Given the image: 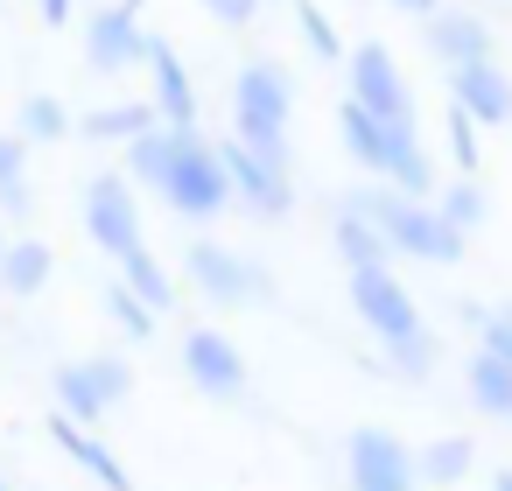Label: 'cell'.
<instances>
[{"instance_id": "cell-1", "label": "cell", "mask_w": 512, "mask_h": 491, "mask_svg": "<svg viewBox=\"0 0 512 491\" xmlns=\"http://www.w3.org/2000/svg\"><path fill=\"white\" fill-rule=\"evenodd\" d=\"M134 176L155 183V190L169 197V211L190 218V225H211V218L232 211V183H225V169H218V148H211L197 127H183V134H176V127L141 134V141H134Z\"/></svg>"}, {"instance_id": "cell-2", "label": "cell", "mask_w": 512, "mask_h": 491, "mask_svg": "<svg viewBox=\"0 0 512 491\" xmlns=\"http://www.w3.org/2000/svg\"><path fill=\"white\" fill-rule=\"evenodd\" d=\"M288 106H295V78L281 64H246L232 85V120H239V148L260 155L267 169H288Z\"/></svg>"}, {"instance_id": "cell-3", "label": "cell", "mask_w": 512, "mask_h": 491, "mask_svg": "<svg viewBox=\"0 0 512 491\" xmlns=\"http://www.w3.org/2000/svg\"><path fill=\"white\" fill-rule=\"evenodd\" d=\"M337 134H344L351 162L372 169V176H386V183H400V197H414V204L435 197V169H428L414 127H379V120H365V113L344 99V106H337Z\"/></svg>"}, {"instance_id": "cell-4", "label": "cell", "mask_w": 512, "mask_h": 491, "mask_svg": "<svg viewBox=\"0 0 512 491\" xmlns=\"http://www.w3.org/2000/svg\"><path fill=\"white\" fill-rule=\"evenodd\" d=\"M372 232H379V246L386 253H414V260H435V267H449V260H463V239L428 211V204H414V197H393V190H365L358 204H351Z\"/></svg>"}, {"instance_id": "cell-5", "label": "cell", "mask_w": 512, "mask_h": 491, "mask_svg": "<svg viewBox=\"0 0 512 491\" xmlns=\"http://www.w3.org/2000/svg\"><path fill=\"white\" fill-rule=\"evenodd\" d=\"M351 106L365 120H379V127H414V92H407V78H400L386 43L351 50Z\"/></svg>"}, {"instance_id": "cell-6", "label": "cell", "mask_w": 512, "mask_h": 491, "mask_svg": "<svg viewBox=\"0 0 512 491\" xmlns=\"http://www.w3.org/2000/svg\"><path fill=\"white\" fill-rule=\"evenodd\" d=\"M50 386H57V400H64V421L85 428V421H99L113 400L134 393V365H120V358H85V365H57Z\"/></svg>"}, {"instance_id": "cell-7", "label": "cell", "mask_w": 512, "mask_h": 491, "mask_svg": "<svg viewBox=\"0 0 512 491\" xmlns=\"http://www.w3.org/2000/svg\"><path fill=\"white\" fill-rule=\"evenodd\" d=\"M351 309H358V323H365L379 344H400V337L421 330V309H414V295L393 281V267H365V274H351Z\"/></svg>"}, {"instance_id": "cell-8", "label": "cell", "mask_w": 512, "mask_h": 491, "mask_svg": "<svg viewBox=\"0 0 512 491\" xmlns=\"http://www.w3.org/2000/svg\"><path fill=\"white\" fill-rule=\"evenodd\" d=\"M134 57H148L141 0H113V8H99L92 29H85V64H92L99 78H113V71H127Z\"/></svg>"}, {"instance_id": "cell-9", "label": "cell", "mask_w": 512, "mask_h": 491, "mask_svg": "<svg viewBox=\"0 0 512 491\" xmlns=\"http://www.w3.org/2000/svg\"><path fill=\"white\" fill-rule=\"evenodd\" d=\"M85 225H92V239H99L113 260L141 246V204H134L127 176H92V190H85Z\"/></svg>"}, {"instance_id": "cell-10", "label": "cell", "mask_w": 512, "mask_h": 491, "mask_svg": "<svg viewBox=\"0 0 512 491\" xmlns=\"http://www.w3.org/2000/svg\"><path fill=\"white\" fill-rule=\"evenodd\" d=\"M183 260H190V281H197L211 302H246V295H267V274H260L253 260H239L232 246H218V239H197Z\"/></svg>"}, {"instance_id": "cell-11", "label": "cell", "mask_w": 512, "mask_h": 491, "mask_svg": "<svg viewBox=\"0 0 512 491\" xmlns=\"http://www.w3.org/2000/svg\"><path fill=\"white\" fill-rule=\"evenodd\" d=\"M183 372L211 393V400H239L246 393V358L225 330H190L183 337Z\"/></svg>"}, {"instance_id": "cell-12", "label": "cell", "mask_w": 512, "mask_h": 491, "mask_svg": "<svg viewBox=\"0 0 512 491\" xmlns=\"http://www.w3.org/2000/svg\"><path fill=\"white\" fill-rule=\"evenodd\" d=\"M449 106L470 120V127H505L512 120V78L484 57V64H456L449 71Z\"/></svg>"}, {"instance_id": "cell-13", "label": "cell", "mask_w": 512, "mask_h": 491, "mask_svg": "<svg viewBox=\"0 0 512 491\" xmlns=\"http://www.w3.org/2000/svg\"><path fill=\"white\" fill-rule=\"evenodd\" d=\"M351 491H414V456L386 428L351 435Z\"/></svg>"}, {"instance_id": "cell-14", "label": "cell", "mask_w": 512, "mask_h": 491, "mask_svg": "<svg viewBox=\"0 0 512 491\" xmlns=\"http://www.w3.org/2000/svg\"><path fill=\"white\" fill-rule=\"evenodd\" d=\"M218 169H225V183L246 197V211L253 218H281L288 211V169H267L260 155H246L239 141H225L218 148Z\"/></svg>"}, {"instance_id": "cell-15", "label": "cell", "mask_w": 512, "mask_h": 491, "mask_svg": "<svg viewBox=\"0 0 512 491\" xmlns=\"http://www.w3.org/2000/svg\"><path fill=\"white\" fill-rule=\"evenodd\" d=\"M148 71H155V120H169L176 134H183V127H197V92H190V71H183V57H176L162 36H148Z\"/></svg>"}, {"instance_id": "cell-16", "label": "cell", "mask_w": 512, "mask_h": 491, "mask_svg": "<svg viewBox=\"0 0 512 491\" xmlns=\"http://www.w3.org/2000/svg\"><path fill=\"white\" fill-rule=\"evenodd\" d=\"M50 442H57V449H64L71 463H85V470H92V477H99L106 491H134V477H127V463H120V456H113V449H106V442H99L92 428H78V421H64V414H50Z\"/></svg>"}, {"instance_id": "cell-17", "label": "cell", "mask_w": 512, "mask_h": 491, "mask_svg": "<svg viewBox=\"0 0 512 491\" xmlns=\"http://www.w3.org/2000/svg\"><path fill=\"white\" fill-rule=\"evenodd\" d=\"M428 50L456 71V64H484V57H491V36H484L477 15H449V8H442V15H428Z\"/></svg>"}, {"instance_id": "cell-18", "label": "cell", "mask_w": 512, "mask_h": 491, "mask_svg": "<svg viewBox=\"0 0 512 491\" xmlns=\"http://www.w3.org/2000/svg\"><path fill=\"white\" fill-rule=\"evenodd\" d=\"M50 274H57V253H50L43 239H22V246L0 253V281H8L15 295H43V288H50Z\"/></svg>"}, {"instance_id": "cell-19", "label": "cell", "mask_w": 512, "mask_h": 491, "mask_svg": "<svg viewBox=\"0 0 512 491\" xmlns=\"http://www.w3.org/2000/svg\"><path fill=\"white\" fill-rule=\"evenodd\" d=\"M463 386H470V400L484 407V414H512V365L505 358H491V351H477L470 365H463Z\"/></svg>"}, {"instance_id": "cell-20", "label": "cell", "mask_w": 512, "mask_h": 491, "mask_svg": "<svg viewBox=\"0 0 512 491\" xmlns=\"http://www.w3.org/2000/svg\"><path fill=\"white\" fill-rule=\"evenodd\" d=\"M470 463H477L470 435H442V442H428V449L414 456V484H463Z\"/></svg>"}, {"instance_id": "cell-21", "label": "cell", "mask_w": 512, "mask_h": 491, "mask_svg": "<svg viewBox=\"0 0 512 491\" xmlns=\"http://www.w3.org/2000/svg\"><path fill=\"white\" fill-rule=\"evenodd\" d=\"M85 134L92 141H141V134H155V106H99V113H85Z\"/></svg>"}, {"instance_id": "cell-22", "label": "cell", "mask_w": 512, "mask_h": 491, "mask_svg": "<svg viewBox=\"0 0 512 491\" xmlns=\"http://www.w3.org/2000/svg\"><path fill=\"white\" fill-rule=\"evenodd\" d=\"M337 253H344V267H351V274L386 267V246H379V232H372L358 211H337Z\"/></svg>"}, {"instance_id": "cell-23", "label": "cell", "mask_w": 512, "mask_h": 491, "mask_svg": "<svg viewBox=\"0 0 512 491\" xmlns=\"http://www.w3.org/2000/svg\"><path fill=\"white\" fill-rule=\"evenodd\" d=\"M120 267H127V281H120V288H127L141 309H169V274L155 267V253H148V246L120 253Z\"/></svg>"}, {"instance_id": "cell-24", "label": "cell", "mask_w": 512, "mask_h": 491, "mask_svg": "<svg viewBox=\"0 0 512 491\" xmlns=\"http://www.w3.org/2000/svg\"><path fill=\"white\" fill-rule=\"evenodd\" d=\"M15 134H22V141H64V134H71V113H64L50 92H29L22 113H15Z\"/></svg>"}, {"instance_id": "cell-25", "label": "cell", "mask_w": 512, "mask_h": 491, "mask_svg": "<svg viewBox=\"0 0 512 491\" xmlns=\"http://www.w3.org/2000/svg\"><path fill=\"white\" fill-rule=\"evenodd\" d=\"M428 211L463 239V232H477V225H484V190H477V183H456V190H449L442 204H428Z\"/></svg>"}, {"instance_id": "cell-26", "label": "cell", "mask_w": 512, "mask_h": 491, "mask_svg": "<svg viewBox=\"0 0 512 491\" xmlns=\"http://www.w3.org/2000/svg\"><path fill=\"white\" fill-rule=\"evenodd\" d=\"M295 22H302V36H309V50H316L323 64L344 57V43H337V29H330V15L316 8V0H295Z\"/></svg>"}, {"instance_id": "cell-27", "label": "cell", "mask_w": 512, "mask_h": 491, "mask_svg": "<svg viewBox=\"0 0 512 491\" xmlns=\"http://www.w3.org/2000/svg\"><path fill=\"white\" fill-rule=\"evenodd\" d=\"M106 309H113V323H120L134 344H148V337H155V309H141L127 288H106Z\"/></svg>"}, {"instance_id": "cell-28", "label": "cell", "mask_w": 512, "mask_h": 491, "mask_svg": "<svg viewBox=\"0 0 512 491\" xmlns=\"http://www.w3.org/2000/svg\"><path fill=\"white\" fill-rule=\"evenodd\" d=\"M470 323L484 330V351L512 365V302H505V309H470Z\"/></svg>"}, {"instance_id": "cell-29", "label": "cell", "mask_w": 512, "mask_h": 491, "mask_svg": "<svg viewBox=\"0 0 512 491\" xmlns=\"http://www.w3.org/2000/svg\"><path fill=\"white\" fill-rule=\"evenodd\" d=\"M386 358H393V365H400L407 379H421V372L435 365V337H428V330H414V337H400V344H386Z\"/></svg>"}, {"instance_id": "cell-30", "label": "cell", "mask_w": 512, "mask_h": 491, "mask_svg": "<svg viewBox=\"0 0 512 491\" xmlns=\"http://www.w3.org/2000/svg\"><path fill=\"white\" fill-rule=\"evenodd\" d=\"M449 155H456V169H463V183H470V169H477V127L449 106Z\"/></svg>"}, {"instance_id": "cell-31", "label": "cell", "mask_w": 512, "mask_h": 491, "mask_svg": "<svg viewBox=\"0 0 512 491\" xmlns=\"http://www.w3.org/2000/svg\"><path fill=\"white\" fill-rule=\"evenodd\" d=\"M22 169H29V141L0 134V190H22Z\"/></svg>"}, {"instance_id": "cell-32", "label": "cell", "mask_w": 512, "mask_h": 491, "mask_svg": "<svg viewBox=\"0 0 512 491\" xmlns=\"http://www.w3.org/2000/svg\"><path fill=\"white\" fill-rule=\"evenodd\" d=\"M204 15L225 22V29H246V22L260 15V0H204Z\"/></svg>"}, {"instance_id": "cell-33", "label": "cell", "mask_w": 512, "mask_h": 491, "mask_svg": "<svg viewBox=\"0 0 512 491\" xmlns=\"http://www.w3.org/2000/svg\"><path fill=\"white\" fill-rule=\"evenodd\" d=\"M400 15H414V22H428V15H442V0H393Z\"/></svg>"}, {"instance_id": "cell-34", "label": "cell", "mask_w": 512, "mask_h": 491, "mask_svg": "<svg viewBox=\"0 0 512 491\" xmlns=\"http://www.w3.org/2000/svg\"><path fill=\"white\" fill-rule=\"evenodd\" d=\"M43 22H50V29H64V22H71V0H43Z\"/></svg>"}, {"instance_id": "cell-35", "label": "cell", "mask_w": 512, "mask_h": 491, "mask_svg": "<svg viewBox=\"0 0 512 491\" xmlns=\"http://www.w3.org/2000/svg\"><path fill=\"white\" fill-rule=\"evenodd\" d=\"M491 491H512V470H505V477H491Z\"/></svg>"}, {"instance_id": "cell-36", "label": "cell", "mask_w": 512, "mask_h": 491, "mask_svg": "<svg viewBox=\"0 0 512 491\" xmlns=\"http://www.w3.org/2000/svg\"><path fill=\"white\" fill-rule=\"evenodd\" d=\"M0 253H8V232H0Z\"/></svg>"}, {"instance_id": "cell-37", "label": "cell", "mask_w": 512, "mask_h": 491, "mask_svg": "<svg viewBox=\"0 0 512 491\" xmlns=\"http://www.w3.org/2000/svg\"><path fill=\"white\" fill-rule=\"evenodd\" d=\"M0 491H8V477H0Z\"/></svg>"}]
</instances>
